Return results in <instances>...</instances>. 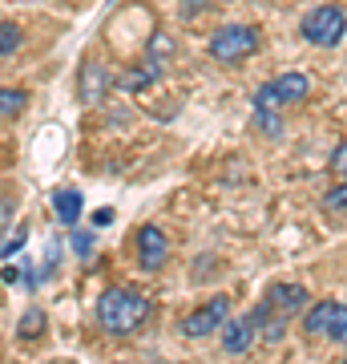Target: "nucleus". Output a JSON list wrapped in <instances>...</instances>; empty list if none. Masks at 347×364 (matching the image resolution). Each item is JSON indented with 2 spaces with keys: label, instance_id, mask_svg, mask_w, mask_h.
<instances>
[{
  "label": "nucleus",
  "instance_id": "6",
  "mask_svg": "<svg viewBox=\"0 0 347 364\" xmlns=\"http://www.w3.org/2000/svg\"><path fill=\"white\" fill-rule=\"evenodd\" d=\"M226 316H231V299H226V296H214L210 304H202L194 316H186L182 332H186L190 340H202V336H210V332H219V328L226 324Z\"/></svg>",
  "mask_w": 347,
  "mask_h": 364
},
{
  "label": "nucleus",
  "instance_id": "11",
  "mask_svg": "<svg viewBox=\"0 0 347 364\" xmlns=\"http://www.w3.org/2000/svg\"><path fill=\"white\" fill-rule=\"evenodd\" d=\"M105 85H109V77L101 73V65H93V61H89V65L81 69V85H77V90H81V97H85L89 105L101 102V90H105Z\"/></svg>",
  "mask_w": 347,
  "mask_h": 364
},
{
  "label": "nucleus",
  "instance_id": "19",
  "mask_svg": "<svg viewBox=\"0 0 347 364\" xmlns=\"http://www.w3.org/2000/svg\"><path fill=\"white\" fill-rule=\"evenodd\" d=\"M21 247H25V231H21V235H13V239H9V243L0 247V255L9 259V255H13V251H21Z\"/></svg>",
  "mask_w": 347,
  "mask_h": 364
},
{
  "label": "nucleus",
  "instance_id": "20",
  "mask_svg": "<svg viewBox=\"0 0 347 364\" xmlns=\"http://www.w3.org/2000/svg\"><path fill=\"white\" fill-rule=\"evenodd\" d=\"M93 223H97V227H105V223H114V210H109V207H101L97 215H93Z\"/></svg>",
  "mask_w": 347,
  "mask_h": 364
},
{
  "label": "nucleus",
  "instance_id": "7",
  "mask_svg": "<svg viewBox=\"0 0 347 364\" xmlns=\"http://www.w3.org/2000/svg\"><path fill=\"white\" fill-rule=\"evenodd\" d=\"M307 299H311V291L303 284H270L267 287V304L275 308V312H283V316L303 312V308H307Z\"/></svg>",
  "mask_w": 347,
  "mask_h": 364
},
{
  "label": "nucleus",
  "instance_id": "17",
  "mask_svg": "<svg viewBox=\"0 0 347 364\" xmlns=\"http://www.w3.org/2000/svg\"><path fill=\"white\" fill-rule=\"evenodd\" d=\"M327 207H331V210H347V182L327 191Z\"/></svg>",
  "mask_w": 347,
  "mask_h": 364
},
{
  "label": "nucleus",
  "instance_id": "3",
  "mask_svg": "<svg viewBox=\"0 0 347 364\" xmlns=\"http://www.w3.org/2000/svg\"><path fill=\"white\" fill-rule=\"evenodd\" d=\"M250 53H258V28L255 25H226L210 37V57L222 65H238Z\"/></svg>",
  "mask_w": 347,
  "mask_h": 364
},
{
  "label": "nucleus",
  "instance_id": "13",
  "mask_svg": "<svg viewBox=\"0 0 347 364\" xmlns=\"http://www.w3.org/2000/svg\"><path fill=\"white\" fill-rule=\"evenodd\" d=\"M21 49V28L13 21H0V57H13Z\"/></svg>",
  "mask_w": 347,
  "mask_h": 364
},
{
  "label": "nucleus",
  "instance_id": "14",
  "mask_svg": "<svg viewBox=\"0 0 347 364\" xmlns=\"http://www.w3.org/2000/svg\"><path fill=\"white\" fill-rule=\"evenodd\" d=\"M45 332V312L40 308H28L25 320H21V340H37Z\"/></svg>",
  "mask_w": 347,
  "mask_h": 364
},
{
  "label": "nucleus",
  "instance_id": "12",
  "mask_svg": "<svg viewBox=\"0 0 347 364\" xmlns=\"http://www.w3.org/2000/svg\"><path fill=\"white\" fill-rule=\"evenodd\" d=\"M25 105H28V93L25 90H0V117L25 114Z\"/></svg>",
  "mask_w": 347,
  "mask_h": 364
},
{
  "label": "nucleus",
  "instance_id": "8",
  "mask_svg": "<svg viewBox=\"0 0 347 364\" xmlns=\"http://www.w3.org/2000/svg\"><path fill=\"white\" fill-rule=\"evenodd\" d=\"M166 251H170V243L158 227H142V231H138V259H142L145 272H158V267L166 263Z\"/></svg>",
  "mask_w": 347,
  "mask_h": 364
},
{
  "label": "nucleus",
  "instance_id": "9",
  "mask_svg": "<svg viewBox=\"0 0 347 364\" xmlns=\"http://www.w3.org/2000/svg\"><path fill=\"white\" fill-rule=\"evenodd\" d=\"M226 332H222V348L231 352V356H243V352H250V344H255V320H250V312L243 316V320H231V324H222Z\"/></svg>",
  "mask_w": 347,
  "mask_h": 364
},
{
  "label": "nucleus",
  "instance_id": "5",
  "mask_svg": "<svg viewBox=\"0 0 347 364\" xmlns=\"http://www.w3.org/2000/svg\"><path fill=\"white\" fill-rule=\"evenodd\" d=\"M303 328L311 336H327L335 344H347V304H335V299H319L307 316H303Z\"/></svg>",
  "mask_w": 347,
  "mask_h": 364
},
{
  "label": "nucleus",
  "instance_id": "18",
  "mask_svg": "<svg viewBox=\"0 0 347 364\" xmlns=\"http://www.w3.org/2000/svg\"><path fill=\"white\" fill-rule=\"evenodd\" d=\"M73 251H77L81 259H85V255H89V251H93V239H89V235H85V231H73Z\"/></svg>",
  "mask_w": 347,
  "mask_h": 364
},
{
  "label": "nucleus",
  "instance_id": "10",
  "mask_svg": "<svg viewBox=\"0 0 347 364\" xmlns=\"http://www.w3.org/2000/svg\"><path fill=\"white\" fill-rule=\"evenodd\" d=\"M53 210H57V219L65 223V227H77V219H81V210H85V198H81V191H57L53 195Z\"/></svg>",
  "mask_w": 347,
  "mask_h": 364
},
{
  "label": "nucleus",
  "instance_id": "16",
  "mask_svg": "<svg viewBox=\"0 0 347 364\" xmlns=\"http://www.w3.org/2000/svg\"><path fill=\"white\" fill-rule=\"evenodd\" d=\"M331 170L339 174V178H347V142H339L331 150Z\"/></svg>",
  "mask_w": 347,
  "mask_h": 364
},
{
  "label": "nucleus",
  "instance_id": "1",
  "mask_svg": "<svg viewBox=\"0 0 347 364\" xmlns=\"http://www.w3.org/2000/svg\"><path fill=\"white\" fill-rule=\"evenodd\" d=\"M150 316H154L150 296L133 291V287H109V291L97 296V324L109 336H133Z\"/></svg>",
  "mask_w": 347,
  "mask_h": 364
},
{
  "label": "nucleus",
  "instance_id": "2",
  "mask_svg": "<svg viewBox=\"0 0 347 364\" xmlns=\"http://www.w3.org/2000/svg\"><path fill=\"white\" fill-rule=\"evenodd\" d=\"M347 33V16L339 4H315L307 16H303V41H311L315 49H331L339 45Z\"/></svg>",
  "mask_w": 347,
  "mask_h": 364
},
{
  "label": "nucleus",
  "instance_id": "15",
  "mask_svg": "<svg viewBox=\"0 0 347 364\" xmlns=\"http://www.w3.org/2000/svg\"><path fill=\"white\" fill-rule=\"evenodd\" d=\"M255 122H258V130H267V134H279V130H283V122L270 114V109H263V105H255Z\"/></svg>",
  "mask_w": 347,
  "mask_h": 364
},
{
  "label": "nucleus",
  "instance_id": "4",
  "mask_svg": "<svg viewBox=\"0 0 347 364\" xmlns=\"http://www.w3.org/2000/svg\"><path fill=\"white\" fill-rule=\"evenodd\" d=\"M307 93H311L307 73H279V77H270L267 85H258L255 105H263V109H283V105L303 102Z\"/></svg>",
  "mask_w": 347,
  "mask_h": 364
}]
</instances>
